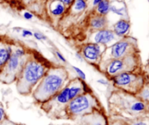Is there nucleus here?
Masks as SVG:
<instances>
[{"label": "nucleus", "mask_w": 149, "mask_h": 125, "mask_svg": "<svg viewBox=\"0 0 149 125\" xmlns=\"http://www.w3.org/2000/svg\"><path fill=\"white\" fill-rule=\"evenodd\" d=\"M109 81L113 83L116 90L138 95L146 86V75L143 68L140 71L122 73Z\"/></svg>", "instance_id": "423d86ee"}, {"label": "nucleus", "mask_w": 149, "mask_h": 125, "mask_svg": "<svg viewBox=\"0 0 149 125\" xmlns=\"http://www.w3.org/2000/svg\"><path fill=\"white\" fill-rule=\"evenodd\" d=\"M71 100L69 89L66 84L58 94L39 106L49 119L52 120H66L65 110Z\"/></svg>", "instance_id": "0eeeda50"}, {"label": "nucleus", "mask_w": 149, "mask_h": 125, "mask_svg": "<svg viewBox=\"0 0 149 125\" xmlns=\"http://www.w3.org/2000/svg\"><path fill=\"white\" fill-rule=\"evenodd\" d=\"M49 125H55V124H50ZM57 125H71L69 124H57Z\"/></svg>", "instance_id": "473e14b6"}, {"label": "nucleus", "mask_w": 149, "mask_h": 125, "mask_svg": "<svg viewBox=\"0 0 149 125\" xmlns=\"http://www.w3.org/2000/svg\"><path fill=\"white\" fill-rule=\"evenodd\" d=\"M51 13L55 16L61 15L65 11V5L63 3L58 1L57 2L53 3L51 7Z\"/></svg>", "instance_id": "a211bd4d"}, {"label": "nucleus", "mask_w": 149, "mask_h": 125, "mask_svg": "<svg viewBox=\"0 0 149 125\" xmlns=\"http://www.w3.org/2000/svg\"><path fill=\"white\" fill-rule=\"evenodd\" d=\"M13 51L10 46L0 47V72L8 62Z\"/></svg>", "instance_id": "2eb2a0df"}, {"label": "nucleus", "mask_w": 149, "mask_h": 125, "mask_svg": "<svg viewBox=\"0 0 149 125\" xmlns=\"http://www.w3.org/2000/svg\"><path fill=\"white\" fill-rule=\"evenodd\" d=\"M33 35L36 39H38V40H45V39H46V36L41 33L35 32V33H33Z\"/></svg>", "instance_id": "393cba45"}, {"label": "nucleus", "mask_w": 149, "mask_h": 125, "mask_svg": "<svg viewBox=\"0 0 149 125\" xmlns=\"http://www.w3.org/2000/svg\"><path fill=\"white\" fill-rule=\"evenodd\" d=\"M144 70H145L146 75V87H149V60L146 65L144 67Z\"/></svg>", "instance_id": "b1692460"}, {"label": "nucleus", "mask_w": 149, "mask_h": 125, "mask_svg": "<svg viewBox=\"0 0 149 125\" xmlns=\"http://www.w3.org/2000/svg\"><path fill=\"white\" fill-rule=\"evenodd\" d=\"M23 17H24V18L26 19V20H31V19L33 18V15L31 13L29 12H24V14H23Z\"/></svg>", "instance_id": "c85d7f7f"}, {"label": "nucleus", "mask_w": 149, "mask_h": 125, "mask_svg": "<svg viewBox=\"0 0 149 125\" xmlns=\"http://www.w3.org/2000/svg\"><path fill=\"white\" fill-rule=\"evenodd\" d=\"M110 1L109 0H103L97 5V11L100 15H106L110 11Z\"/></svg>", "instance_id": "f3484780"}, {"label": "nucleus", "mask_w": 149, "mask_h": 125, "mask_svg": "<svg viewBox=\"0 0 149 125\" xmlns=\"http://www.w3.org/2000/svg\"><path fill=\"white\" fill-rule=\"evenodd\" d=\"M75 125H110L107 111L95 110L80 118Z\"/></svg>", "instance_id": "9b49d317"}, {"label": "nucleus", "mask_w": 149, "mask_h": 125, "mask_svg": "<svg viewBox=\"0 0 149 125\" xmlns=\"http://www.w3.org/2000/svg\"><path fill=\"white\" fill-rule=\"evenodd\" d=\"M19 123H16V122H13V121L10 120L9 118H7L1 125H18Z\"/></svg>", "instance_id": "bb28decb"}, {"label": "nucleus", "mask_w": 149, "mask_h": 125, "mask_svg": "<svg viewBox=\"0 0 149 125\" xmlns=\"http://www.w3.org/2000/svg\"><path fill=\"white\" fill-rule=\"evenodd\" d=\"M107 48L104 45L96 43H88L83 45L79 52L82 56L83 59L87 63L93 65V67L98 68L99 65L103 60V55Z\"/></svg>", "instance_id": "9d476101"}, {"label": "nucleus", "mask_w": 149, "mask_h": 125, "mask_svg": "<svg viewBox=\"0 0 149 125\" xmlns=\"http://www.w3.org/2000/svg\"><path fill=\"white\" fill-rule=\"evenodd\" d=\"M108 20L106 16L104 15H97L92 18L90 24L91 26L95 29H97V30H101V29H104L107 25Z\"/></svg>", "instance_id": "dca6fc26"}, {"label": "nucleus", "mask_w": 149, "mask_h": 125, "mask_svg": "<svg viewBox=\"0 0 149 125\" xmlns=\"http://www.w3.org/2000/svg\"><path fill=\"white\" fill-rule=\"evenodd\" d=\"M7 118L8 117H7V114H6L5 109H4L2 103H0V125H1Z\"/></svg>", "instance_id": "412c9836"}, {"label": "nucleus", "mask_w": 149, "mask_h": 125, "mask_svg": "<svg viewBox=\"0 0 149 125\" xmlns=\"http://www.w3.org/2000/svg\"><path fill=\"white\" fill-rule=\"evenodd\" d=\"M101 1H103V0H93V5L97 6Z\"/></svg>", "instance_id": "2f4dec72"}, {"label": "nucleus", "mask_w": 149, "mask_h": 125, "mask_svg": "<svg viewBox=\"0 0 149 125\" xmlns=\"http://www.w3.org/2000/svg\"><path fill=\"white\" fill-rule=\"evenodd\" d=\"M97 83H99V84H103V85H108V84H109V81H107V80H105V79H98L97 81Z\"/></svg>", "instance_id": "7c9ffc66"}, {"label": "nucleus", "mask_w": 149, "mask_h": 125, "mask_svg": "<svg viewBox=\"0 0 149 125\" xmlns=\"http://www.w3.org/2000/svg\"><path fill=\"white\" fill-rule=\"evenodd\" d=\"M13 53H14L16 56H17L18 58H23V57H25L27 55V52H26L25 49H22V48H17V49H15V50H13Z\"/></svg>", "instance_id": "4be33fe9"}, {"label": "nucleus", "mask_w": 149, "mask_h": 125, "mask_svg": "<svg viewBox=\"0 0 149 125\" xmlns=\"http://www.w3.org/2000/svg\"><path fill=\"white\" fill-rule=\"evenodd\" d=\"M95 110L106 111L98 97L91 90L71 100L65 108V113L66 120L77 122L80 118Z\"/></svg>", "instance_id": "20e7f679"}, {"label": "nucleus", "mask_w": 149, "mask_h": 125, "mask_svg": "<svg viewBox=\"0 0 149 125\" xmlns=\"http://www.w3.org/2000/svg\"><path fill=\"white\" fill-rule=\"evenodd\" d=\"M26 55L22 58H18L13 51L8 62L0 72V80L7 84L15 81L26 60Z\"/></svg>", "instance_id": "1a4fd4ad"}, {"label": "nucleus", "mask_w": 149, "mask_h": 125, "mask_svg": "<svg viewBox=\"0 0 149 125\" xmlns=\"http://www.w3.org/2000/svg\"><path fill=\"white\" fill-rule=\"evenodd\" d=\"M116 39V35L113 31L109 29H101L95 33L94 36V43L106 46Z\"/></svg>", "instance_id": "ddd939ff"}, {"label": "nucleus", "mask_w": 149, "mask_h": 125, "mask_svg": "<svg viewBox=\"0 0 149 125\" xmlns=\"http://www.w3.org/2000/svg\"><path fill=\"white\" fill-rule=\"evenodd\" d=\"M110 11H111L112 12L115 13V14L118 15L119 16H125V15L127 14V10L126 7L125 6H122V7H118L117 6L115 5V4H112L110 7Z\"/></svg>", "instance_id": "6ab92c4d"}, {"label": "nucleus", "mask_w": 149, "mask_h": 125, "mask_svg": "<svg viewBox=\"0 0 149 125\" xmlns=\"http://www.w3.org/2000/svg\"><path fill=\"white\" fill-rule=\"evenodd\" d=\"M58 1L63 3L64 5H70L74 2V0H58Z\"/></svg>", "instance_id": "c756f323"}, {"label": "nucleus", "mask_w": 149, "mask_h": 125, "mask_svg": "<svg viewBox=\"0 0 149 125\" xmlns=\"http://www.w3.org/2000/svg\"><path fill=\"white\" fill-rule=\"evenodd\" d=\"M143 68L140 52L124 58L103 60L97 69L103 73L108 79L110 80L113 76L122 73L132 72Z\"/></svg>", "instance_id": "39448f33"}, {"label": "nucleus", "mask_w": 149, "mask_h": 125, "mask_svg": "<svg viewBox=\"0 0 149 125\" xmlns=\"http://www.w3.org/2000/svg\"><path fill=\"white\" fill-rule=\"evenodd\" d=\"M55 55H56L57 58H58L60 60L62 61L63 63H66V60H65V58H64L63 55L59 51H55Z\"/></svg>", "instance_id": "a878e982"}, {"label": "nucleus", "mask_w": 149, "mask_h": 125, "mask_svg": "<svg viewBox=\"0 0 149 125\" xmlns=\"http://www.w3.org/2000/svg\"><path fill=\"white\" fill-rule=\"evenodd\" d=\"M108 115L111 117L134 119L149 116V102L138 95L116 90L108 97Z\"/></svg>", "instance_id": "f257e3e1"}, {"label": "nucleus", "mask_w": 149, "mask_h": 125, "mask_svg": "<svg viewBox=\"0 0 149 125\" xmlns=\"http://www.w3.org/2000/svg\"><path fill=\"white\" fill-rule=\"evenodd\" d=\"M53 65L36 51L32 50L28 52L24 64L16 80L17 92L23 96L31 95L33 89Z\"/></svg>", "instance_id": "f03ea898"}, {"label": "nucleus", "mask_w": 149, "mask_h": 125, "mask_svg": "<svg viewBox=\"0 0 149 125\" xmlns=\"http://www.w3.org/2000/svg\"><path fill=\"white\" fill-rule=\"evenodd\" d=\"M22 36H23V37L33 36V33H32V32L31 31L26 30V29H24V30L22 31Z\"/></svg>", "instance_id": "cd10ccee"}, {"label": "nucleus", "mask_w": 149, "mask_h": 125, "mask_svg": "<svg viewBox=\"0 0 149 125\" xmlns=\"http://www.w3.org/2000/svg\"><path fill=\"white\" fill-rule=\"evenodd\" d=\"M18 125H26L25 124H22V123H19Z\"/></svg>", "instance_id": "72a5a7b5"}, {"label": "nucleus", "mask_w": 149, "mask_h": 125, "mask_svg": "<svg viewBox=\"0 0 149 125\" xmlns=\"http://www.w3.org/2000/svg\"><path fill=\"white\" fill-rule=\"evenodd\" d=\"M69 72L65 67L53 65L32 92V97L40 106L58 94L68 83Z\"/></svg>", "instance_id": "7ed1b4c3"}, {"label": "nucleus", "mask_w": 149, "mask_h": 125, "mask_svg": "<svg viewBox=\"0 0 149 125\" xmlns=\"http://www.w3.org/2000/svg\"><path fill=\"white\" fill-rule=\"evenodd\" d=\"M87 7V4L85 0H76L74 3V10L77 11H82Z\"/></svg>", "instance_id": "aec40b11"}, {"label": "nucleus", "mask_w": 149, "mask_h": 125, "mask_svg": "<svg viewBox=\"0 0 149 125\" xmlns=\"http://www.w3.org/2000/svg\"><path fill=\"white\" fill-rule=\"evenodd\" d=\"M110 125H149V116H141L134 119H122V118L109 116Z\"/></svg>", "instance_id": "f8f14e48"}, {"label": "nucleus", "mask_w": 149, "mask_h": 125, "mask_svg": "<svg viewBox=\"0 0 149 125\" xmlns=\"http://www.w3.org/2000/svg\"><path fill=\"white\" fill-rule=\"evenodd\" d=\"M72 68L73 69L76 71V73H77V75H78V77H79L80 78H81L82 80H84V81H85L86 75L83 72V71H81L79 68H78V67L77 66H72Z\"/></svg>", "instance_id": "5701e85b"}, {"label": "nucleus", "mask_w": 149, "mask_h": 125, "mask_svg": "<svg viewBox=\"0 0 149 125\" xmlns=\"http://www.w3.org/2000/svg\"><path fill=\"white\" fill-rule=\"evenodd\" d=\"M130 22L125 19H121L113 25V31L116 36L122 37V36H125L126 33H127L130 30Z\"/></svg>", "instance_id": "4468645a"}, {"label": "nucleus", "mask_w": 149, "mask_h": 125, "mask_svg": "<svg viewBox=\"0 0 149 125\" xmlns=\"http://www.w3.org/2000/svg\"><path fill=\"white\" fill-rule=\"evenodd\" d=\"M29 1H31V0H29Z\"/></svg>", "instance_id": "f704fd0d"}, {"label": "nucleus", "mask_w": 149, "mask_h": 125, "mask_svg": "<svg viewBox=\"0 0 149 125\" xmlns=\"http://www.w3.org/2000/svg\"><path fill=\"white\" fill-rule=\"evenodd\" d=\"M140 52L141 50L138 48L135 39H123L115 42L112 46H111L109 56L103 60L121 58Z\"/></svg>", "instance_id": "6e6552de"}]
</instances>
